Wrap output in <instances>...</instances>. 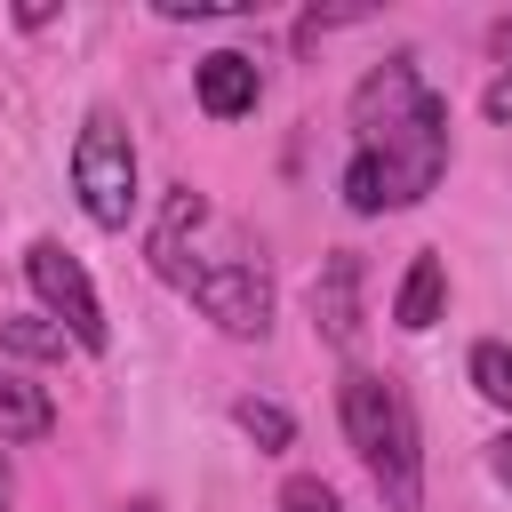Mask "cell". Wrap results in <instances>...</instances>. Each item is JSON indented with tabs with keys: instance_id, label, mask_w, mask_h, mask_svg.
<instances>
[{
	"instance_id": "obj_1",
	"label": "cell",
	"mask_w": 512,
	"mask_h": 512,
	"mask_svg": "<svg viewBox=\"0 0 512 512\" xmlns=\"http://www.w3.org/2000/svg\"><path fill=\"white\" fill-rule=\"evenodd\" d=\"M336 424H344L360 472L376 480V496L392 512H416L424 504V432H416L408 392L376 368H344L336 376Z\"/></svg>"
},
{
	"instance_id": "obj_2",
	"label": "cell",
	"mask_w": 512,
	"mask_h": 512,
	"mask_svg": "<svg viewBox=\"0 0 512 512\" xmlns=\"http://www.w3.org/2000/svg\"><path fill=\"white\" fill-rule=\"evenodd\" d=\"M448 176V96H416V112L368 144H352L344 160V208L352 216H392V208H416L424 192H440Z\"/></svg>"
},
{
	"instance_id": "obj_3",
	"label": "cell",
	"mask_w": 512,
	"mask_h": 512,
	"mask_svg": "<svg viewBox=\"0 0 512 512\" xmlns=\"http://www.w3.org/2000/svg\"><path fill=\"white\" fill-rule=\"evenodd\" d=\"M72 200L96 232H128L136 216V136L112 104H88L80 112V136H72Z\"/></svg>"
},
{
	"instance_id": "obj_4",
	"label": "cell",
	"mask_w": 512,
	"mask_h": 512,
	"mask_svg": "<svg viewBox=\"0 0 512 512\" xmlns=\"http://www.w3.org/2000/svg\"><path fill=\"white\" fill-rule=\"evenodd\" d=\"M192 304H200V320H216L224 336H240V344H256V336H272V304H280V288H272V264L264 256H208V264H192L184 280H176Z\"/></svg>"
},
{
	"instance_id": "obj_5",
	"label": "cell",
	"mask_w": 512,
	"mask_h": 512,
	"mask_svg": "<svg viewBox=\"0 0 512 512\" xmlns=\"http://www.w3.org/2000/svg\"><path fill=\"white\" fill-rule=\"evenodd\" d=\"M24 280H32V296H40V312L88 352V360H104L112 352V320H104V296H96V280H88V264L64 248V240H32L24 248Z\"/></svg>"
},
{
	"instance_id": "obj_6",
	"label": "cell",
	"mask_w": 512,
	"mask_h": 512,
	"mask_svg": "<svg viewBox=\"0 0 512 512\" xmlns=\"http://www.w3.org/2000/svg\"><path fill=\"white\" fill-rule=\"evenodd\" d=\"M312 328L336 352L360 344V328H368V256L360 248H328L320 256V272H312Z\"/></svg>"
},
{
	"instance_id": "obj_7",
	"label": "cell",
	"mask_w": 512,
	"mask_h": 512,
	"mask_svg": "<svg viewBox=\"0 0 512 512\" xmlns=\"http://www.w3.org/2000/svg\"><path fill=\"white\" fill-rule=\"evenodd\" d=\"M416 96H424V72H416V56L408 48H392L384 64H368L360 72V88H352V144H368V136H384V128H400L408 112H416Z\"/></svg>"
},
{
	"instance_id": "obj_8",
	"label": "cell",
	"mask_w": 512,
	"mask_h": 512,
	"mask_svg": "<svg viewBox=\"0 0 512 512\" xmlns=\"http://www.w3.org/2000/svg\"><path fill=\"white\" fill-rule=\"evenodd\" d=\"M192 96H200L208 120H248V112L264 104V72H256L248 48H208V56L192 64Z\"/></svg>"
},
{
	"instance_id": "obj_9",
	"label": "cell",
	"mask_w": 512,
	"mask_h": 512,
	"mask_svg": "<svg viewBox=\"0 0 512 512\" xmlns=\"http://www.w3.org/2000/svg\"><path fill=\"white\" fill-rule=\"evenodd\" d=\"M208 224V192H192V184H168V200H160V224H152V240H144V264L176 288L184 272H192V232Z\"/></svg>"
},
{
	"instance_id": "obj_10",
	"label": "cell",
	"mask_w": 512,
	"mask_h": 512,
	"mask_svg": "<svg viewBox=\"0 0 512 512\" xmlns=\"http://www.w3.org/2000/svg\"><path fill=\"white\" fill-rule=\"evenodd\" d=\"M48 432H56V400H48V384L0 368V448H40Z\"/></svg>"
},
{
	"instance_id": "obj_11",
	"label": "cell",
	"mask_w": 512,
	"mask_h": 512,
	"mask_svg": "<svg viewBox=\"0 0 512 512\" xmlns=\"http://www.w3.org/2000/svg\"><path fill=\"white\" fill-rule=\"evenodd\" d=\"M440 304H448V264L424 248V256L400 272V288H392V320H400L408 336H424V328L440 320Z\"/></svg>"
},
{
	"instance_id": "obj_12",
	"label": "cell",
	"mask_w": 512,
	"mask_h": 512,
	"mask_svg": "<svg viewBox=\"0 0 512 512\" xmlns=\"http://www.w3.org/2000/svg\"><path fill=\"white\" fill-rule=\"evenodd\" d=\"M64 344H72V336H64L48 312H8V320H0V352H8V360H32V368H40V360H64Z\"/></svg>"
},
{
	"instance_id": "obj_13",
	"label": "cell",
	"mask_w": 512,
	"mask_h": 512,
	"mask_svg": "<svg viewBox=\"0 0 512 512\" xmlns=\"http://www.w3.org/2000/svg\"><path fill=\"white\" fill-rule=\"evenodd\" d=\"M232 424H240V432H248V440H256L264 456L296 448V416H288L280 400H256V392H248V400H232Z\"/></svg>"
},
{
	"instance_id": "obj_14",
	"label": "cell",
	"mask_w": 512,
	"mask_h": 512,
	"mask_svg": "<svg viewBox=\"0 0 512 512\" xmlns=\"http://www.w3.org/2000/svg\"><path fill=\"white\" fill-rule=\"evenodd\" d=\"M472 392L488 400V408H504L512 416V344H472Z\"/></svg>"
},
{
	"instance_id": "obj_15",
	"label": "cell",
	"mask_w": 512,
	"mask_h": 512,
	"mask_svg": "<svg viewBox=\"0 0 512 512\" xmlns=\"http://www.w3.org/2000/svg\"><path fill=\"white\" fill-rule=\"evenodd\" d=\"M280 512H344V496H336L320 472H288V480H280Z\"/></svg>"
},
{
	"instance_id": "obj_16",
	"label": "cell",
	"mask_w": 512,
	"mask_h": 512,
	"mask_svg": "<svg viewBox=\"0 0 512 512\" xmlns=\"http://www.w3.org/2000/svg\"><path fill=\"white\" fill-rule=\"evenodd\" d=\"M168 24H192V16H248V0H160Z\"/></svg>"
},
{
	"instance_id": "obj_17",
	"label": "cell",
	"mask_w": 512,
	"mask_h": 512,
	"mask_svg": "<svg viewBox=\"0 0 512 512\" xmlns=\"http://www.w3.org/2000/svg\"><path fill=\"white\" fill-rule=\"evenodd\" d=\"M480 112H488V120H512V64H504V72L480 88Z\"/></svg>"
},
{
	"instance_id": "obj_18",
	"label": "cell",
	"mask_w": 512,
	"mask_h": 512,
	"mask_svg": "<svg viewBox=\"0 0 512 512\" xmlns=\"http://www.w3.org/2000/svg\"><path fill=\"white\" fill-rule=\"evenodd\" d=\"M488 472L512 488V432H496V440H488Z\"/></svg>"
},
{
	"instance_id": "obj_19",
	"label": "cell",
	"mask_w": 512,
	"mask_h": 512,
	"mask_svg": "<svg viewBox=\"0 0 512 512\" xmlns=\"http://www.w3.org/2000/svg\"><path fill=\"white\" fill-rule=\"evenodd\" d=\"M488 56H504V64H512V16H496V24H488Z\"/></svg>"
},
{
	"instance_id": "obj_20",
	"label": "cell",
	"mask_w": 512,
	"mask_h": 512,
	"mask_svg": "<svg viewBox=\"0 0 512 512\" xmlns=\"http://www.w3.org/2000/svg\"><path fill=\"white\" fill-rule=\"evenodd\" d=\"M16 504V464H8V448H0V512Z\"/></svg>"
},
{
	"instance_id": "obj_21",
	"label": "cell",
	"mask_w": 512,
	"mask_h": 512,
	"mask_svg": "<svg viewBox=\"0 0 512 512\" xmlns=\"http://www.w3.org/2000/svg\"><path fill=\"white\" fill-rule=\"evenodd\" d=\"M120 512H168V504H160V496H136V504H120Z\"/></svg>"
}]
</instances>
